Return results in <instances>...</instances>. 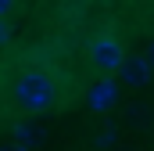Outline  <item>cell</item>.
I'll list each match as a JSON object with an SVG mask.
<instances>
[{
    "label": "cell",
    "mask_w": 154,
    "mask_h": 151,
    "mask_svg": "<svg viewBox=\"0 0 154 151\" xmlns=\"http://www.w3.org/2000/svg\"><path fill=\"white\" fill-rule=\"evenodd\" d=\"M4 43H11V25L0 18V47H4Z\"/></svg>",
    "instance_id": "cell-7"
},
{
    "label": "cell",
    "mask_w": 154,
    "mask_h": 151,
    "mask_svg": "<svg viewBox=\"0 0 154 151\" xmlns=\"http://www.w3.org/2000/svg\"><path fill=\"white\" fill-rule=\"evenodd\" d=\"M0 151H29V148H22V144H14V140H7V144H0Z\"/></svg>",
    "instance_id": "cell-8"
},
{
    "label": "cell",
    "mask_w": 154,
    "mask_h": 151,
    "mask_svg": "<svg viewBox=\"0 0 154 151\" xmlns=\"http://www.w3.org/2000/svg\"><path fill=\"white\" fill-rule=\"evenodd\" d=\"M147 61H151V72H154V43L147 47Z\"/></svg>",
    "instance_id": "cell-10"
},
{
    "label": "cell",
    "mask_w": 154,
    "mask_h": 151,
    "mask_svg": "<svg viewBox=\"0 0 154 151\" xmlns=\"http://www.w3.org/2000/svg\"><path fill=\"white\" fill-rule=\"evenodd\" d=\"M115 101H118V83L111 79V76H108V79H100V83H93V86H90V94H86L90 112H108Z\"/></svg>",
    "instance_id": "cell-4"
},
{
    "label": "cell",
    "mask_w": 154,
    "mask_h": 151,
    "mask_svg": "<svg viewBox=\"0 0 154 151\" xmlns=\"http://www.w3.org/2000/svg\"><path fill=\"white\" fill-rule=\"evenodd\" d=\"M115 137H118L115 130H104V133H100V137H97V148H100V151H108V148H115Z\"/></svg>",
    "instance_id": "cell-6"
},
{
    "label": "cell",
    "mask_w": 154,
    "mask_h": 151,
    "mask_svg": "<svg viewBox=\"0 0 154 151\" xmlns=\"http://www.w3.org/2000/svg\"><path fill=\"white\" fill-rule=\"evenodd\" d=\"M14 101L25 112H47L57 101V86H54V79L43 72V69H25V72L14 79Z\"/></svg>",
    "instance_id": "cell-1"
},
{
    "label": "cell",
    "mask_w": 154,
    "mask_h": 151,
    "mask_svg": "<svg viewBox=\"0 0 154 151\" xmlns=\"http://www.w3.org/2000/svg\"><path fill=\"white\" fill-rule=\"evenodd\" d=\"M11 7H14V0H0V18H4V14H7Z\"/></svg>",
    "instance_id": "cell-9"
},
{
    "label": "cell",
    "mask_w": 154,
    "mask_h": 151,
    "mask_svg": "<svg viewBox=\"0 0 154 151\" xmlns=\"http://www.w3.org/2000/svg\"><path fill=\"white\" fill-rule=\"evenodd\" d=\"M11 140L32 151V148L43 144V130H39L36 122H25V119H22V122H14V126H11Z\"/></svg>",
    "instance_id": "cell-5"
},
{
    "label": "cell",
    "mask_w": 154,
    "mask_h": 151,
    "mask_svg": "<svg viewBox=\"0 0 154 151\" xmlns=\"http://www.w3.org/2000/svg\"><path fill=\"white\" fill-rule=\"evenodd\" d=\"M151 61H147V54H125V61H122V69H118V86H147L151 83Z\"/></svg>",
    "instance_id": "cell-3"
},
{
    "label": "cell",
    "mask_w": 154,
    "mask_h": 151,
    "mask_svg": "<svg viewBox=\"0 0 154 151\" xmlns=\"http://www.w3.org/2000/svg\"><path fill=\"white\" fill-rule=\"evenodd\" d=\"M90 61L100 69V72H118L122 69V61H125V50H122V43L115 36H97L90 43Z\"/></svg>",
    "instance_id": "cell-2"
}]
</instances>
